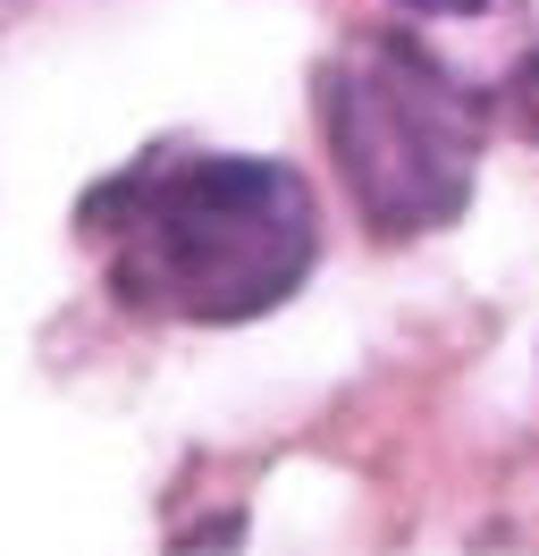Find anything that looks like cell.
I'll return each mask as SVG.
<instances>
[{"mask_svg": "<svg viewBox=\"0 0 539 556\" xmlns=\"http://www.w3.org/2000/svg\"><path fill=\"white\" fill-rule=\"evenodd\" d=\"M85 237L127 313L152 320H253L287 304L321 253V219L296 169L245 152L135 161L85 194Z\"/></svg>", "mask_w": 539, "mask_h": 556, "instance_id": "6da1fadb", "label": "cell"}, {"mask_svg": "<svg viewBox=\"0 0 539 556\" xmlns=\"http://www.w3.org/2000/svg\"><path fill=\"white\" fill-rule=\"evenodd\" d=\"M321 127L371 237H422L464 211L480 169V102L430 51L363 35L321 76Z\"/></svg>", "mask_w": 539, "mask_h": 556, "instance_id": "7a4b0ae2", "label": "cell"}, {"mask_svg": "<svg viewBox=\"0 0 539 556\" xmlns=\"http://www.w3.org/2000/svg\"><path fill=\"white\" fill-rule=\"evenodd\" d=\"M413 17H472V9H489V0H404Z\"/></svg>", "mask_w": 539, "mask_h": 556, "instance_id": "3957f363", "label": "cell"}]
</instances>
